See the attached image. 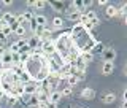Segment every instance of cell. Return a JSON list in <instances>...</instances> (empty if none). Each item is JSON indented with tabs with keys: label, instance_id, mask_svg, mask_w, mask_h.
<instances>
[{
	"label": "cell",
	"instance_id": "6da1fadb",
	"mask_svg": "<svg viewBox=\"0 0 127 108\" xmlns=\"http://www.w3.org/2000/svg\"><path fill=\"white\" fill-rule=\"evenodd\" d=\"M40 49H41V53L46 56V57H53L56 54V45H54V40H46V41L41 43V46H40Z\"/></svg>",
	"mask_w": 127,
	"mask_h": 108
},
{
	"label": "cell",
	"instance_id": "7a4b0ae2",
	"mask_svg": "<svg viewBox=\"0 0 127 108\" xmlns=\"http://www.w3.org/2000/svg\"><path fill=\"white\" fill-rule=\"evenodd\" d=\"M22 87H24V95H35L40 84L37 81H29V83H26V84H22Z\"/></svg>",
	"mask_w": 127,
	"mask_h": 108
},
{
	"label": "cell",
	"instance_id": "3957f363",
	"mask_svg": "<svg viewBox=\"0 0 127 108\" xmlns=\"http://www.w3.org/2000/svg\"><path fill=\"white\" fill-rule=\"evenodd\" d=\"M100 57L103 59V62H114L116 59V51L113 48H105V51L100 54Z\"/></svg>",
	"mask_w": 127,
	"mask_h": 108
},
{
	"label": "cell",
	"instance_id": "277c9868",
	"mask_svg": "<svg viewBox=\"0 0 127 108\" xmlns=\"http://www.w3.org/2000/svg\"><path fill=\"white\" fill-rule=\"evenodd\" d=\"M62 99V94H61V91H51L49 95H48V103H54V105H57L59 100Z\"/></svg>",
	"mask_w": 127,
	"mask_h": 108
},
{
	"label": "cell",
	"instance_id": "5b68a950",
	"mask_svg": "<svg viewBox=\"0 0 127 108\" xmlns=\"http://www.w3.org/2000/svg\"><path fill=\"white\" fill-rule=\"evenodd\" d=\"M79 18H81V13H78V11H75V10H71V8H68L67 10V19L71 22H79Z\"/></svg>",
	"mask_w": 127,
	"mask_h": 108
},
{
	"label": "cell",
	"instance_id": "8992f818",
	"mask_svg": "<svg viewBox=\"0 0 127 108\" xmlns=\"http://www.w3.org/2000/svg\"><path fill=\"white\" fill-rule=\"evenodd\" d=\"M48 5L53 8L54 11H57V13H62L65 10V3L64 2H56V0H53V2H48Z\"/></svg>",
	"mask_w": 127,
	"mask_h": 108
},
{
	"label": "cell",
	"instance_id": "52a82bcc",
	"mask_svg": "<svg viewBox=\"0 0 127 108\" xmlns=\"http://www.w3.org/2000/svg\"><path fill=\"white\" fill-rule=\"evenodd\" d=\"M103 51H105V45H103V43H100V41H95L94 46L91 48V54H92V56H95V54H102Z\"/></svg>",
	"mask_w": 127,
	"mask_h": 108
},
{
	"label": "cell",
	"instance_id": "ba28073f",
	"mask_svg": "<svg viewBox=\"0 0 127 108\" xmlns=\"http://www.w3.org/2000/svg\"><path fill=\"white\" fill-rule=\"evenodd\" d=\"M114 72V62H103L102 64V73L103 75H111Z\"/></svg>",
	"mask_w": 127,
	"mask_h": 108
},
{
	"label": "cell",
	"instance_id": "9c48e42d",
	"mask_svg": "<svg viewBox=\"0 0 127 108\" xmlns=\"http://www.w3.org/2000/svg\"><path fill=\"white\" fill-rule=\"evenodd\" d=\"M81 97L87 99V100H89V99H94L95 97V91L92 89V87H84V89L81 91Z\"/></svg>",
	"mask_w": 127,
	"mask_h": 108
},
{
	"label": "cell",
	"instance_id": "30bf717a",
	"mask_svg": "<svg viewBox=\"0 0 127 108\" xmlns=\"http://www.w3.org/2000/svg\"><path fill=\"white\" fill-rule=\"evenodd\" d=\"M105 14H106V18H116L118 16V8L114 6V5H108L106 6V10H105Z\"/></svg>",
	"mask_w": 127,
	"mask_h": 108
},
{
	"label": "cell",
	"instance_id": "8fae6325",
	"mask_svg": "<svg viewBox=\"0 0 127 108\" xmlns=\"http://www.w3.org/2000/svg\"><path fill=\"white\" fill-rule=\"evenodd\" d=\"M35 22L38 24V26H48V18L46 16H43V14H37L35 13Z\"/></svg>",
	"mask_w": 127,
	"mask_h": 108
},
{
	"label": "cell",
	"instance_id": "7c38bea8",
	"mask_svg": "<svg viewBox=\"0 0 127 108\" xmlns=\"http://www.w3.org/2000/svg\"><path fill=\"white\" fill-rule=\"evenodd\" d=\"M48 5V2H45V0H32V8H35V10H41V8H45Z\"/></svg>",
	"mask_w": 127,
	"mask_h": 108
},
{
	"label": "cell",
	"instance_id": "4fadbf2b",
	"mask_svg": "<svg viewBox=\"0 0 127 108\" xmlns=\"http://www.w3.org/2000/svg\"><path fill=\"white\" fill-rule=\"evenodd\" d=\"M65 81H67V86H70V87H73V86H76L78 84V78L76 76H75V75H68V76H67V79H65Z\"/></svg>",
	"mask_w": 127,
	"mask_h": 108
},
{
	"label": "cell",
	"instance_id": "5bb4252c",
	"mask_svg": "<svg viewBox=\"0 0 127 108\" xmlns=\"http://www.w3.org/2000/svg\"><path fill=\"white\" fill-rule=\"evenodd\" d=\"M114 100H116V94H113V92H110V94H106V95H105V97H103V99H102V102H103V103H108V105H110V103H113Z\"/></svg>",
	"mask_w": 127,
	"mask_h": 108
},
{
	"label": "cell",
	"instance_id": "9a60e30c",
	"mask_svg": "<svg viewBox=\"0 0 127 108\" xmlns=\"http://www.w3.org/2000/svg\"><path fill=\"white\" fill-rule=\"evenodd\" d=\"M0 19H2L3 22L10 24V22L14 19V14H13V13H10V11H6V13H3V14H2V18H0Z\"/></svg>",
	"mask_w": 127,
	"mask_h": 108
},
{
	"label": "cell",
	"instance_id": "2e32d148",
	"mask_svg": "<svg viewBox=\"0 0 127 108\" xmlns=\"http://www.w3.org/2000/svg\"><path fill=\"white\" fill-rule=\"evenodd\" d=\"M79 57H81L86 64H89V62L94 61V56L91 54V53H79Z\"/></svg>",
	"mask_w": 127,
	"mask_h": 108
},
{
	"label": "cell",
	"instance_id": "e0dca14e",
	"mask_svg": "<svg viewBox=\"0 0 127 108\" xmlns=\"http://www.w3.org/2000/svg\"><path fill=\"white\" fill-rule=\"evenodd\" d=\"M26 27H22V26H19L18 27V29H16L14 30V35H16V37H19V38H26Z\"/></svg>",
	"mask_w": 127,
	"mask_h": 108
},
{
	"label": "cell",
	"instance_id": "ac0fdd59",
	"mask_svg": "<svg viewBox=\"0 0 127 108\" xmlns=\"http://www.w3.org/2000/svg\"><path fill=\"white\" fill-rule=\"evenodd\" d=\"M53 27H54V29H61V27H64V19L59 18V16L54 18L53 19Z\"/></svg>",
	"mask_w": 127,
	"mask_h": 108
},
{
	"label": "cell",
	"instance_id": "d6986e66",
	"mask_svg": "<svg viewBox=\"0 0 127 108\" xmlns=\"http://www.w3.org/2000/svg\"><path fill=\"white\" fill-rule=\"evenodd\" d=\"M59 91H61L62 97H68V95H71V92H73V87H70V86L65 84V87H64V89H59Z\"/></svg>",
	"mask_w": 127,
	"mask_h": 108
},
{
	"label": "cell",
	"instance_id": "ffe728a7",
	"mask_svg": "<svg viewBox=\"0 0 127 108\" xmlns=\"http://www.w3.org/2000/svg\"><path fill=\"white\" fill-rule=\"evenodd\" d=\"M38 99H37V95H30V99L27 100V105L26 107H38Z\"/></svg>",
	"mask_w": 127,
	"mask_h": 108
},
{
	"label": "cell",
	"instance_id": "44dd1931",
	"mask_svg": "<svg viewBox=\"0 0 127 108\" xmlns=\"http://www.w3.org/2000/svg\"><path fill=\"white\" fill-rule=\"evenodd\" d=\"M126 10H127V3L126 2L121 5V8H118V16H122V18H124V21H126V14H127Z\"/></svg>",
	"mask_w": 127,
	"mask_h": 108
},
{
	"label": "cell",
	"instance_id": "7402d4cb",
	"mask_svg": "<svg viewBox=\"0 0 127 108\" xmlns=\"http://www.w3.org/2000/svg\"><path fill=\"white\" fill-rule=\"evenodd\" d=\"M22 14H24V19H26V22H30L32 19H33V16H35V13H33V11H30V10H29V11H24Z\"/></svg>",
	"mask_w": 127,
	"mask_h": 108
},
{
	"label": "cell",
	"instance_id": "603a6c76",
	"mask_svg": "<svg viewBox=\"0 0 127 108\" xmlns=\"http://www.w3.org/2000/svg\"><path fill=\"white\" fill-rule=\"evenodd\" d=\"M6 100H8V105H10V107H13V105L18 103V99H16V97H8Z\"/></svg>",
	"mask_w": 127,
	"mask_h": 108
},
{
	"label": "cell",
	"instance_id": "cb8c5ba5",
	"mask_svg": "<svg viewBox=\"0 0 127 108\" xmlns=\"http://www.w3.org/2000/svg\"><path fill=\"white\" fill-rule=\"evenodd\" d=\"M6 41H8V38H6V37H5V35H3V34H2V32H0V45H2V46H3V45H5V43H6Z\"/></svg>",
	"mask_w": 127,
	"mask_h": 108
},
{
	"label": "cell",
	"instance_id": "d4e9b609",
	"mask_svg": "<svg viewBox=\"0 0 127 108\" xmlns=\"http://www.w3.org/2000/svg\"><path fill=\"white\" fill-rule=\"evenodd\" d=\"M6 26H8V24H6V22H3V21H2V19H0V32H2L3 29H5V27H6Z\"/></svg>",
	"mask_w": 127,
	"mask_h": 108
},
{
	"label": "cell",
	"instance_id": "484cf974",
	"mask_svg": "<svg viewBox=\"0 0 127 108\" xmlns=\"http://www.w3.org/2000/svg\"><path fill=\"white\" fill-rule=\"evenodd\" d=\"M11 3H13L11 0H3V2H2V5H5V6H10Z\"/></svg>",
	"mask_w": 127,
	"mask_h": 108
},
{
	"label": "cell",
	"instance_id": "4316f807",
	"mask_svg": "<svg viewBox=\"0 0 127 108\" xmlns=\"http://www.w3.org/2000/svg\"><path fill=\"white\" fill-rule=\"evenodd\" d=\"M5 51H6V49H5V46H2V45H0V57H2V56L5 54Z\"/></svg>",
	"mask_w": 127,
	"mask_h": 108
},
{
	"label": "cell",
	"instance_id": "83f0119b",
	"mask_svg": "<svg viewBox=\"0 0 127 108\" xmlns=\"http://www.w3.org/2000/svg\"><path fill=\"white\" fill-rule=\"evenodd\" d=\"M97 3H98V5H100V6H102V5H106V3H108V2H106V0H98V2H97Z\"/></svg>",
	"mask_w": 127,
	"mask_h": 108
},
{
	"label": "cell",
	"instance_id": "f1b7e54d",
	"mask_svg": "<svg viewBox=\"0 0 127 108\" xmlns=\"http://www.w3.org/2000/svg\"><path fill=\"white\" fill-rule=\"evenodd\" d=\"M121 108H127V100H122V105H121Z\"/></svg>",
	"mask_w": 127,
	"mask_h": 108
},
{
	"label": "cell",
	"instance_id": "f546056e",
	"mask_svg": "<svg viewBox=\"0 0 127 108\" xmlns=\"http://www.w3.org/2000/svg\"><path fill=\"white\" fill-rule=\"evenodd\" d=\"M0 70H2V61H0Z\"/></svg>",
	"mask_w": 127,
	"mask_h": 108
}]
</instances>
